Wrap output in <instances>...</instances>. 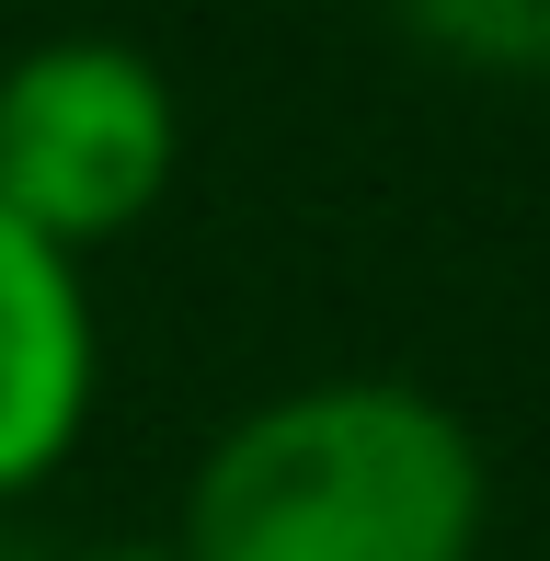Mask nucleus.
Instances as JSON below:
<instances>
[{
    "label": "nucleus",
    "mask_w": 550,
    "mask_h": 561,
    "mask_svg": "<svg viewBox=\"0 0 550 561\" xmlns=\"http://www.w3.org/2000/svg\"><path fill=\"white\" fill-rule=\"evenodd\" d=\"M184 561H470L482 447L413 378H321L207 447Z\"/></svg>",
    "instance_id": "1"
},
{
    "label": "nucleus",
    "mask_w": 550,
    "mask_h": 561,
    "mask_svg": "<svg viewBox=\"0 0 550 561\" xmlns=\"http://www.w3.org/2000/svg\"><path fill=\"white\" fill-rule=\"evenodd\" d=\"M184 161L172 81L115 35H58L0 69V218L35 229L46 252L115 241L161 207Z\"/></svg>",
    "instance_id": "2"
},
{
    "label": "nucleus",
    "mask_w": 550,
    "mask_h": 561,
    "mask_svg": "<svg viewBox=\"0 0 550 561\" xmlns=\"http://www.w3.org/2000/svg\"><path fill=\"white\" fill-rule=\"evenodd\" d=\"M92 413V298L69 252L0 218V504L46 481Z\"/></svg>",
    "instance_id": "3"
},
{
    "label": "nucleus",
    "mask_w": 550,
    "mask_h": 561,
    "mask_svg": "<svg viewBox=\"0 0 550 561\" xmlns=\"http://www.w3.org/2000/svg\"><path fill=\"white\" fill-rule=\"evenodd\" d=\"M424 35H436V46H459L470 69H550V12L470 0V12H424Z\"/></svg>",
    "instance_id": "4"
},
{
    "label": "nucleus",
    "mask_w": 550,
    "mask_h": 561,
    "mask_svg": "<svg viewBox=\"0 0 550 561\" xmlns=\"http://www.w3.org/2000/svg\"><path fill=\"white\" fill-rule=\"evenodd\" d=\"M46 561H184L172 539H92V550H46Z\"/></svg>",
    "instance_id": "5"
},
{
    "label": "nucleus",
    "mask_w": 550,
    "mask_h": 561,
    "mask_svg": "<svg viewBox=\"0 0 550 561\" xmlns=\"http://www.w3.org/2000/svg\"><path fill=\"white\" fill-rule=\"evenodd\" d=\"M0 561H46V539H12V527H0Z\"/></svg>",
    "instance_id": "6"
}]
</instances>
